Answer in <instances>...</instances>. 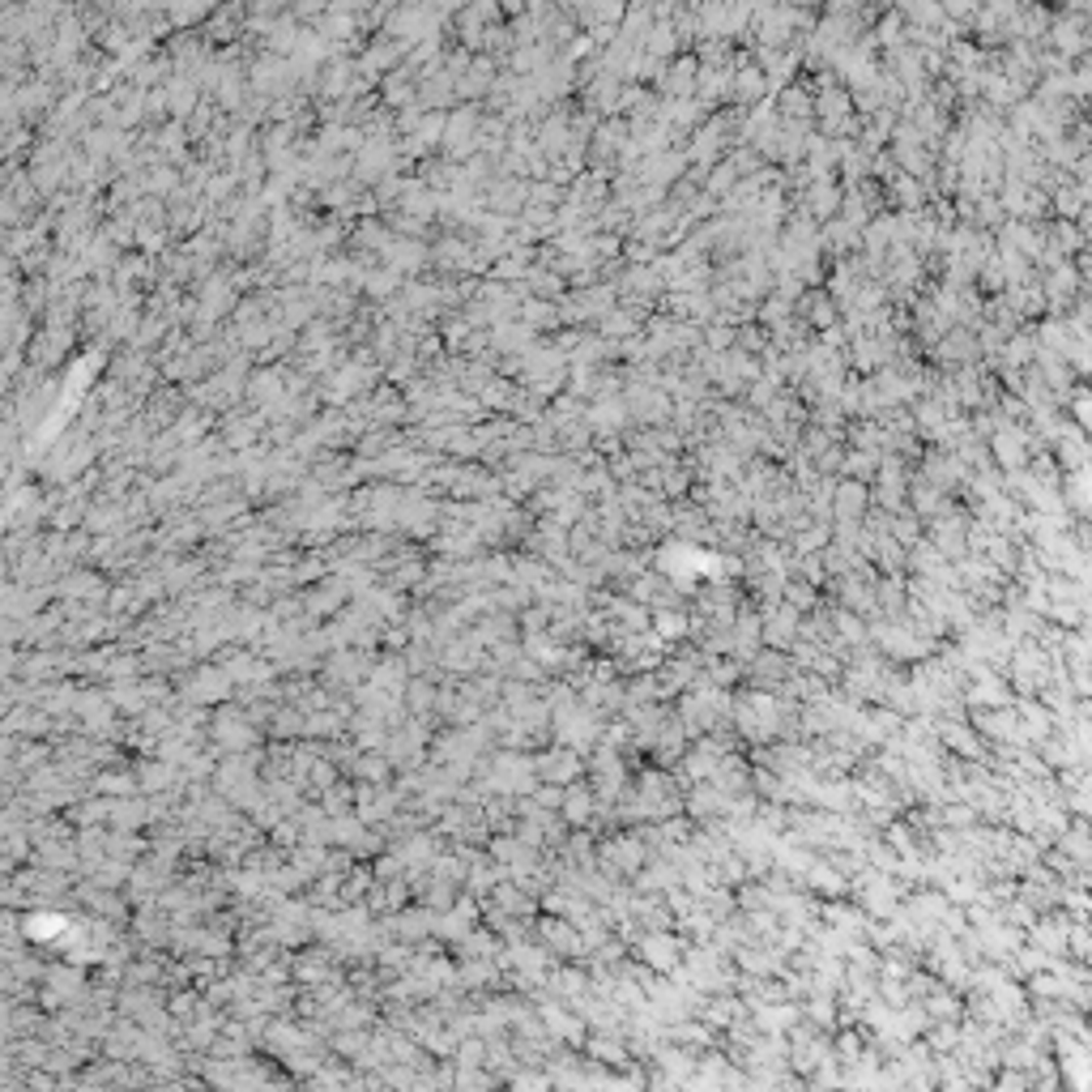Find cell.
I'll list each match as a JSON object with an SVG mask.
<instances>
[{
    "mask_svg": "<svg viewBox=\"0 0 1092 1092\" xmlns=\"http://www.w3.org/2000/svg\"><path fill=\"white\" fill-rule=\"evenodd\" d=\"M261 764H265V751H236V756H226L222 764H218V772L210 776V786L230 802V807H240L244 815L256 807V802L265 798V772H261Z\"/></svg>",
    "mask_w": 1092,
    "mask_h": 1092,
    "instance_id": "6da1fadb",
    "label": "cell"
},
{
    "mask_svg": "<svg viewBox=\"0 0 1092 1092\" xmlns=\"http://www.w3.org/2000/svg\"><path fill=\"white\" fill-rule=\"evenodd\" d=\"M786 705L790 700L786 696H776L768 687H751L734 700V730L747 739V743H756L764 747L768 739H782V717H786Z\"/></svg>",
    "mask_w": 1092,
    "mask_h": 1092,
    "instance_id": "7a4b0ae2",
    "label": "cell"
},
{
    "mask_svg": "<svg viewBox=\"0 0 1092 1092\" xmlns=\"http://www.w3.org/2000/svg\"><path fill=\"white\" fill-rule=\"evenodd\" d=\"M1011 683H1016L1024 696H1042V687L1054 683V666L1058 658L1050 654V648H1042V640L1028 636V640H1016V648H1011Z\"/></svg>",
    "mask_w": 1092,
    "mask_h": 1092,
    "instance_id": "3957f363",
    "label": "cell"
},
{
    "mask_svg": "<svg viewBox=\"0 0 1092 1092\" xmlns=\"http://www.w3.org/2000/svg\"><path fill=\"white\" fill-rule=\"evenodd\" d=\"M648 863H654V845L640 837V828L597 845V871L611 875V879H636Z\"/></svg>",
    "mask_w": 1092,
    "mask_h": 1092,
    "instance_id": "277c9868",
    "label": "cell"
},
{
    "mask_svg": "<svg viewBox=\"0 0 1092 1092\" xmlns=\"http://www.w3.org/2000/svg\"><path fill=\"white\" fill-rule=\"evenodd\" d=\"M602 730H606V721L602 713H597L589 700H572V705L555 709L551 713V734L568 747H581V751H593L597 743H602Z\"/></svg>",
    "mask_w": 1092,
    "mask_h": 1092,
    "instance_id": "5b68a950",
    "label": "cell"
},
{
    "mask_svg": "<svg viewBox=\"0 0 1092 1092\" xmlns=\"http://www.w3.org/2000/svg\"><path fill=\"white\" fill-rule=\"evenodd\" d=\"M427 747H431V730H427V717H406L393 725V734H388V747L384 756L393 760L397 772H414L427 764Z\"/></svg>",
    "mask_w": 1092,
    "mask_h": 1092,
    "instance_id": "8992f818",
    "label": "cell"
},
{
    "mask_svg": "<svg viewBox=\"0 0 1092 1092\" xmlns=\"http://www.w3.org/2000/svg\"><path fill=\"white\" fill-rule=\"evenodd\" d=\"M687 948H691L687 934L674 930V926H666V930H644L640 943H636V960H644V965L654 969L658 977H670V973H679Z\"/></svg>",
    "mask_w": 1092,
    "mask_h": 1092,
    "instance_id": "52a82bcc",
    "label": "cell"
},
{
    "mask_svg": "<svg viewBox=\"0 0 1092 1092\" xmlns=\"http://www.w3.org/2000/svg\"><path fill=\"white\" fill-rule=\"evenodd\" d=\"M380 658H372V648H333L325 658V670H321V683L333 687V691H354L359 683H368V674L376 670Z\"/></svg>",
    "mask_w": 1092,
    "mask_h": 1092,
    "instance_id": "ba28073f",
    "label": "cell"
},
{
    "mask_svg": "<svg viewBox=\"0 0 1092 1092\" xmlns=\"http://www.w3.org/2000/svg\"><path fill=\"white\" fill-rule=\"evenodd\" d=\"M623 782H628V768H623L619 747L597 743L589 751V786L597 794V807H615V802L623 798Z\"/></svg>",
    "mask_w": 1092,
    "mask_h": 1092,
    "instance_id": "9c48e42d",
    "label": "cell"
},
{
    "mask_svg": "<svg viewBox=\"0 0 1092 1092\" xmlns=\"http://www.w3.org/2000/svg\"><path fill=\"white\" fill-rule=\"evenodd\" d=\"M534 939H542L559 960H577V965L589 960V943H585L581 926L572 918H563V914H546V909H542V918H534Z\"/></svg>",
    "mask_w": 1092,
    "mask_h": 1092,
    "instance_id": "30bf717a",
    "label": "cell"
},
{
    "mask_svg": "<svg viewBox=\"0 0 1092 1092\" xmlns=\"http://www.w3.org/2000/svg\"><path fill=\"white\" fill-rule=\"evenodd\" d=\"M210 743L226 756H236V751H252L261 743V725L248 717V709H218L214 721H210Z\"/></svg>",
    "mask_w": 1092,
    "mask_h": 1092,
    "instance_id": "8fae6325",
    "label": "cell"
},
{
    "mask_svg": "<svg viewBox=\"0 0 1092 1092\" xmlns=\"http://www.w3.org/2000/svg\"><path fill=\"white\" fill-rule=\"evenodd\" d=\"M179 696L193 700V705H205V709H214V705H226V700H236V683H230V674L210 662V666H197L184 674V687H179Z\"/></svg>",
    "mask_w": 1092,
    "mask_h": 1092,
    "instance_id": "7c38bea8",
    "label": "cell"
},
{
    "mask_svg": "<svg viewBox=\"0 0 1092 1092\" xmlns=\"http://www.w3.org/2000/svg\"><path fill=\"white\" fill-rule=\"evenodd\" d=\"M534 764H538V776H542V782L572 786V782H581V772H589V751L568 747V743H555V747L538 751Z\"/></svg>",
    "mask_w": 1092,
    "mask_h": 1092,
    "instance_id": "4fadbf2b",
    "label": "cell"
},
{
    "mask_svg": "<svg viewBox=\"0 0 1092 1092\" xmlns=\"http://www.w3.org/2000/svg\"><path fill=\"white\" fill-rule=\"evenodd\" d=\"M402 811V794L380 782H354V815L372 828H384Z\"/></svg>",
    "mask_w": 1092,
    "mask_h": 1092,
    "instance_id": "5bb4252c",
    "label": "cell"
},
{
    "mask_svg": "<svg viewBox=\"0 0 1092 1092\" xmlns=\"http://www.w3.org/2000/svg\"><path fill=\"white\" fill-rule=\"evenodd\" d=\"M384 930H388V939H402V943L419 948V943L435 939V909L414 900V909H397V914H388Z\"/></svg>",
    "mask_w": 1092,
    "mask_h": 1092,
    "instance_id": "9a60e30c",
    "label": "cell"
},
{
    "mask_svg": "<svg viewBox=\"0 0 1092 1092\" xmlns=\"http://www.w3.org/2000/svg\"><path fill=\"white\" fill-rule=\"evenodd\" d=\"M108 581L98 577L90 568H69L65 577L56 581V597H69V602H86V606H108Z\"/></svg>",
    "mask_w": 1092,
    "mask_h": 1092,
    "instance_id": "2e32d148",
    "label": "cell"
},
{
    "mask_svg": "<svg viewBox=\"0 0 1092 1092\" xmlns=\"http://www.w3.org/2000/svg\"><path fill=\"white\" fill-rule=\"evenodd\" d=\"M977 730L981 739H991V743H1003V747H1024V725H1020V713L1003 705V709H977Z\"/></svg>",
    "mask_w": 1092,
    "mask_h": 1092,
    "instance_id": "e0dca14e",
    "label": "cell"
},
{
    "mask_svg": "<svg viewBox=\"0 0 1092 1092\" xmlns=\"http://www.w3.org/2000/svg\"><path fill=\"white\" fill-rule=\"evenodd\" d=\"M934 730H939L943 751H956L960 760H985V739H981L977 725L960 721V717H943V721H934Z\"/></svg>",
    "mask_w": 1092,
    "mask_h": 1092,
    "instance_id": "ac0fdd59",
    "label": "cell"
},
{
    "mask_svg": "<svg viewBox=\"0 0 1092 1092\" xmlns=\"http://www.w3.org/2000/svg\"><path fill=\"white\" fill-rule=\"evenodd\" d=\"M743 674L756 687H768V691L786 687V679L794 674V658H786V648H760V654L743 666Z\"/></svg>",
    "mask_w": 1092,
    "mask_h": 1092,
    "instance_id": "d6986e66",
    "label": "cell"
},
{
    "mask_svg": "<svg viewBox=\"0 0 1092 1092\" xmlns=\"http://www.w3.org/2000/svg\"><path fill=\"white\" fill-rule=\"evenodd\" d=\"M291 973L299 985H321V981H333V977H342V969H337V952L325 943V948H311V952H295L291 956Z\"/></svg>",
    "mask_w": 1092,
    "mask_h": 1092,
    "instance_id": "ffe728a7",
    "label": "cell"
},
{
    "mask_svg": "<svg viewBox=\"0 0 1092 1092\" xmlns=\"http://www.w3.org/2000/svg\"><path fill=\"white\" fill-rule=\"evenodd\" d=\"M969 674H973V683L965 687V705L969 709H1003V705H1011V691H1007V683L999 679L995 670L969 666Z\"/></svg>",
    "mask_w": 1092,
    "mask_h": 1092,
    "instance_id": "44dd1931",
    "label": "cell"
},
{
    "mask_svg": "<svg viewBox=\"0 0 1092 1092\" xmlns=\"http://www.w3.org/2000/svg\"><path fill=\"white\" fill-rule=\"evenodd\" d=\"M137 782H141V794H179L188 786V776L179 764L154 756V760H141L137 764Z\"/></svg>",
    "mask_w": 1092,
    "mask_h": 1092,
    "instance_id": "7402d4cb",
    "label": "cell"
},
{
    "mask_svg": "<svg viewBox=\"0 0 1092 1092\" xmlns=\"http://www.w3.org/2000/svg\"><path fill=\"white\" fill-rule=\"evenodd\" d=\"M764 644L768 648H790L802 632V611H794L790 602H776V606H764Z\"/></svg>",
    "mask_w": 1092,
    "mask_h": 1092,
    "instance_id": "603a6c76",
    "label": "cell"
},
{
    "mask_svg": "<svg viewBox=\"0 0 1092 1092\" xmlns=\"http://www.w3.org/2000/svg\"><path fill=\"white\" fill-rule=\"evenodd\" d=\"M802 883L820 896V900H837V896H849L853 892V883L849 875L837 867V863H828V857H815V863L807 867V875H802Z\"/></svg>",
    "mask_w": 1092,
    "mask_h": 1092,
    "instance_id": "cb8c5ba5",
    "label": "cell"
},
{
    "mask_svg": "<svg viewBox=\"0 0 1092 1092\" xmlns=\"http://www.w3.org/2000/svg\"><path fill=\"white\" fill-rule=\"evenodd\" d=\"M65 930H69V918L56 914L51 905H31V914L22 918V934L31 943H56Z\"/></svg>",
    "mask_w": 1092,
    "mask_h": 1092,
    "instance_id": "d4e9b609",
    "label": "cell"
},
{
    "mask_svg": "<svg viewBox=\"0 0 1092 1092\" xmlns=\"http://www.w3.org/2000/svg\"><path fill=\"white\" fill-rule=\"evenodd\" d=\"M35 867H47V871H65V875H77L82 871V849H77V837L69 841H39L35 853H31Z\"/></svg>",
    "mask_w": 1092,
    "mask_h": 1092,
    "instance_id": "484cf974",
    "label": "cell"
},
{
    "mask_svg": "<svg viewBox=\"0 0 1092 1092\" xmlns=\"http://www.w3.org/2000/svg\"><path fill=\"white\" fill-rule=\"evenodd\" d=\"M1028 943L1046 956H1067L1072 952V922L1067 918H1046L1028 926Z\"/></svg>",
    "mask_w": 1092,
    "mask_h": 1092,
    "instance_id": "4316f807",
    "label": "cell"
},
{
    "mask_svg": "<svg viewBox=\"0 0 1092 1092\" xmlns=\"http://www.w3.org/2000/svg\"><path fill=\"white\" fill-rule=\"evenodd\" d=\"M39 985H47V991H56V995L65 999V1007H69V1003H77V999H86V991H90V981H86L82 965H73V960H65V965H51V969L43 973V981H39Z\"/></svg>",
    "mask_w": 1092,
    "mask_h": 1092,
    "instance_id": "83f0119b",
    "label": "cell"
},
{
    "mask_svg": "<svg viewBox=\"0 0 1092 1092\" xmlns=\"http://www.w3.org/2000/svg\"><path fill=\"white\" fill-rule=\"evenodd\" d=\"M585 1054L597 1058L602 1067H632V1062H636L628 1037H619V1033H593L585 1042Z\"/></svg>",
    "mask_w": 1092,
    "mask_h": 1092,
    "instance_id": "f1b7e54d",
    "label": "cell"
},
{
    "mask_svg": "<svg viewBox=\"0 0 1092 1092\" xmlns=\"http://www.w3.org/2000/svg\"><path fill=\"white\" fill-rule=\"evenodd\" d=\"M1016 713H1020V725H1024V739L1028 743H1046L1054 734V709L1046 705L1042 696H1024L1020 705H1016Z\"/></svg>",
    "mask_w": 1092,
    "mask_h": 1092,
    "instance_id": "f546056e",
    "label": "cell"
},
{
    "mask_svg": "<svg viewBox=\"0 0 1092 1092\" xmlns=\"http://www.w3.org/2000/svg\"><path fill=\"white\" fill-rule=\"evenodd\" d=\"M559 815L572 828H589L597 820V794H593V786H581V782L563 786V807H559Z\"/></svg>",
    "mask_w": 1092,
    "mask_h": 1092,
    "instance_id": "4dcf8cb0",
    "label": "cell"
},
{
    "mask_svg": "<svg viewBox=\"0 0 1092 1092\" xmlns=\"http://www.w3.org/2000/svg\"><path fill=\"white\" fill-rule=\"evenodd\" d=\"M154 824V802L150 794H124V798H112V828H128V832H141Z\"/></svg>",
    "mask_w": 1092,
    "mask_h": 1092,
    "instance_id": "1f68e13d",
    "label": "cell"
},
{
    "mask_svg": "<svg viewBox=\"0 0 1092 1092\" xmlns=\"http://www.w3.org/2000/svg\"><path fill=\"white\" fill-rule=\"evenodd\" d=\"M504 879H508V871L496 863V857L487 863V857L478 853V857H470V871H465V892L487 900L491 892H496V883H504Z\"/></svg>",
    "mask_w": 1092,
    "mask_h": 1092,
    "instance_id": "d6a6232c",
    "label": "cell"
},
{
    "mask_svg": "<svg viewBox=\"0 0 1092 1092\" xmlns=\"http://www.w3.org/2000/svg\"><path fill=\"white\" fill-rule=\"evenodd\" d=\"M435 705H439L435 674H410V683H406V709L414 717H435Z\"/></svg>",
    "mask_w": 1092,
    "mask_h": 1092,
    "instance_id": "836d02e7",
    "label": "cell"
},
{
    "mask_svg": "<svg viewBox=\"0 0 1092 1092\" xmlns=\"http://www.w3.org/2000/svg\"><path fill=\"white\" fill-rule=\"evenodd\" d=\"M491 900H496V905L504 909V914H512V918H534V914H538V905H542V900H538L534 892H526L516 879H504V883H496V892H491Z\"/></svg>",
    "mask_w": 1092,
    "mask_h": 1092,
    "instance_id": "e575fe53",
    "label": "cell"
},
{
    "mask_svg": "<svg viewBox=\"0 0 1092 1092\" xmlns=\"http://www.w3.org/2000/svg\"><path fill=\"white\" fill-rule=\"evenodd\" d=\"M867 504H871L867 487L849 478V482L837 487V496H832V516H837V521H863V516H867Z\"/></svg>",
    "mask_w": 1092,
    "mask_h": 1092,
    "instance_id": "d590c367",
    "label": "cell"
},
{
    "mask_svg": "<svg viewBox=\"0 0 1092 1092\" xmlns=\"http://www.w3.org/2000/svg\"><path fill=\"white\" fill-rule=\"evenodd\" d=\"M94 794H108V798H124V794H141V782H137V768H98L94 782H90Z\"/></svg>",
    "mask_w": 1092,
    "mask_h": 1092,
    "instance_id": "8d00e7d4",
    "label": "cell"
},
{
    "mask_svg": "<svg viewBox=\"0 0 1092 1092\" xmlns=\"http://www.w3.org/2000/svg\"><path fill=\"white\" fill-rule=\"evenodd\" d=\"M648 628H654L666 644H674V640H683V636L691 632V615H683V606H658V611H654V623H648Z\"/></svg>",
    "mask_w": 1092,
    "mask_h": 1092,
    "instance_id": "74e56055",
    "label": "cell"
},
{
    "mask_svg": "<svg viewBox=\"0 0 1092 1092\" xmlns=\"http://www.w3.org/2000/svg\"><path fill=\"white\" fill-rule=\"evenodd\" d=\"M918 1003L926 1007V1016H930V1020H960V1011H965L948 981H939V985H934V991H930L926 999H918Z\"/></svg>",
    "mask_w": 1092,
    "mask_h": 1092,
    "instance_id": "f35d334b",
    "label": "cell"
},
{
    "mask_svg": "<svg viewBox=\"0 0 1092 1092\" xmlns=\"http://www.w3.org/2000/svg\"><path fill=\"white\" fill-rule=\"evenodd\" d=\"M108 691H112L116 709H120L124 717H141V713L150 709V696H145V687H141L137 679H120V683H112Z\"/></svg>",
    "mask_w": 1092,
    "mask_h": 1092,
    "instance_id": "ab89813d",
    "label": "cell"
},
{
    "mask_svg": "<svg viewBox=\"0 0 1092 1092\" xmlns=\"http://www.w3.org/2000/svg\"><path fill=\"white\" fill-rule=\"evenodd\" d=\"M150 853V845L137 837V832H128V828H116L112 837H108V857H120V863H141V857Z\"/></svg>",
    "mask_w": 1092,
    "mask_h": 1092,
    "instance_id": "60d3db41",
    "label": "cell"
},
{
    "mask_svg": "<svg viewBox=\"0 0 1092 1092\" xmlns=\"http://www.w3.org/2000/svg\"><path fill=\"white\" fill-rule=\"evenodd\" d=\"M782 602H790L794 611H815L820 606V585L807 581V577H786V593H782Z\"/></svg>",
    "mask_w": 1092,
    "mask_h": 1092,
    "instance_id": "b9f144b4",
    "label": "cell"
},
{
    "mask_svg": "<svg viewBox=\"0 0 1092 1092\" xmlns=\"http://www.w3.org/2000/svg\"><path fill=\"white\" fill-rule=\"evenodd\" d=\"M922 1042H926L934 1054H952V1050H960V1020H930V1028L922 1033Z\"/></svg>",
    "mask_w": 1092,
    "mask_h": 1092,
    "instance_id": "7bdbcfd3",
    "label": "cell"
},
{
    "mask_svg": "<svg viewBox=\"0 0 1092 1092\" xmlns=\"http://www.w3.org/2000/svg\"><path fill=\"white\" fill-rule=\"evenodd\" d=\"M397 768H393V760L384 756H372V751H359V760H354V776L359 782H380V786H388V776H393Z\"/></svg>",
    "mask_w": 1092,
    "mask_h": 1092,
    "instance_id": "ee69618b",
    "label": "cell"
},
{
    "mask_svg": "<svg viewBox=\"0 0 1092 1092\" xmlns=\"http://www.w3.org/2000/svg\"><path fill=\"white\" fill-rule=\"evenodd\" d=\"M337 782H342V768H337V764L325 756V751H321V756H317V764L307 768V786H303V790L321 798V794H325V790H333Z\"/></svg>",
    "mask_w": 1092,
    "mask_h": 1092,
    "instance_id": "f6af8a7d",
    "label": "cell"
},
{
    "mask_svg": "<svg viewBox=\"0 0 1092 1092\" xmlns=\"http://www.w3.org/2000/svg\"><path fill=\"white\" fill-rule=\"evenodd\" d=\"M372 883H376V871H368V867H350V871L342 875V896H346V905L368 900Z\"/></svg>",
    "mask_w": 1092,
    "mask_h": 1092,
    "instance_id": "bcb514c9",
    "label": "cell"
},
{
    "mask_svg": "<svg viewBox=\"0 0 1092 1092\" xmlns=\"http://www.w3.org/2000/svg\"><path fill=\"white\" fill-rule=\"evenodd\" d=\"M317 802H321V807H325L329 815H350V811H354V786H342V782H337V786L325 790Z\"/></svg>",
    "mask_w": 1092,
    "mask_h": 1092,
    "instance_id": "7dc6e473",
    "label": "cell"
},
{
    "mask_svg": "<svg viewBox=\"0 0 1092 1092\" xmlns=\"http://www.w3.org/2000/svg\"><path fill=\"white\" fill-rule=\"evenodd\" d=\"M832 1050H837V1062H863V1054H867L863 1033L841 1028V1033H837V1042H832Z\"/></svg>",
    "mask_w": 1092,
    "mask_h": 1092,
    "instance_id": "c3c4849f",
    "label": "cell"
},
{
    "mask_svg": "<svg viewBox=\"0 0 1092 1092\" xmlns=\"http://www.w3.org/2000/svg\"><path fill=\"white\" fill-rule=\"evenodd\" d=\"M995 453H999V461L1007 465V470H1016V465H1024V453H1020V435H1011V431H1003V435L995 439Z\"/></svg>",
    "mask_w": 1092,
    "mask_h": 1092,
    "instance_id": "681fc988",
    "label": "cell"
},
{
    "mask_svg": "<svg viewBox=\"0 0 1092 1092\" xmlns=\"http://www.w3.org/2000/svg\"><path fill=\"white\" fill-rule=\"evenodd\" d=\"M892 538L905 542V546H914L918 542V516L914 512H896L892 516Z\"/></svg>",
    "mask_w": 1092,
    "mask_h": 1092,
    "instance_id": "f907efd6",
    "label": "cell"
},
{
    "mask_svg": "<svg viewBox=\"0 0 1092 1092\" xmlns=\"http://www.w3.org/2000/svg\"><path fill=\"white\" fill-rule=\"evenodd\" d=\"M508 1084H512V1088H551L555 1080H551V1076H546V1072H542V1076H512Z\"/></svg>",
    "mask_w": 1092,
    "mask_h": 1092,
    "instance_id": "816d5d0a",
    "label": "cell"
},
{
    "mask_svg": "<svg viewBox=\"0 0 1092 1092\" xmlns=\"http://www.w3.org/2000/svg\"><path fill=\"white\" fill-rule=\"evenodd\" d=\"M1076 419H1080V423H1084V427L1092 431V397H1084V402L1076 406Z\"/></svg>",
    "mask_w": 1092,
    "mask_h": 1092,
    "instance_id": "f5cc1de1",
    "label": "cell"
},
{
    "mask_svg": "<svg viewBox=\"0 0 1092 1092\" xmlns=\"http://www.w3.org/2000/svg\"><path fill=\"white\" fill-rule=\"evenodd\" d=\"M849 474H871V457H849Z\"/></svg>",
    "mask_w": 1092,
    "mask_h": 1092,
    "instance_id": "db71d44e",
    "label": "cell"
}]
</instances>
